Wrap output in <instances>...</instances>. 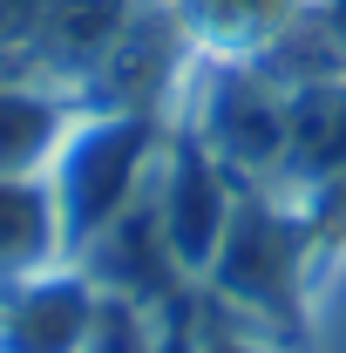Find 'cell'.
Instances as JSON below:
<instances>
[{
  "label": "cell",
  "instance_id": "obj_1",
  "mask_svg": "<svg viewBox=\"0 0 346 353\" xmlns=\"http://www.w3.org/2000/svg\"><path fill=\"white\" fill-rule=\"evenodd\" d=\"M143 150H150V123L143 116H102V123L68 136V150L54 163V211H61V245L68 252L95 245L123 218Z\"/></svg>",
  "mask_w": 346,
  "mask_h": 353
},
{
  "label": "cell",
  "instance_id": "obj_2",
  "mask_svg": "<svg viewBox=\"0 0 346 353\" xmlns=\"http://www.w3.org/2000/svg\"><path fill=\"white\" fill-rule=\"evenodd\" d=\"M299 272H305V231L278 224L265 204H238L231 231L211 259V279L231 306H245L252 319H285L299 326Z\"/></svg>",
  "mask_w": 346,
  "mask_h": 353
},
{
  "label": "cell",
  "instance_id": "obj_3",
  "mask_svg": "<svg viewBox=\"0 0 346 353\" xmlns=\"http://www.w3.org/2000/svg\"><path fill=\"white\" fill-rule=\"evenodd\" d=\"M231 211H238V204H231L217 163L204 157V143H176L156 218H163V245H170V259L183 265V272H211L217 245H224V231H231Z\"/></svg>",
  "mask_w": 346,
  "mask_h": 353
},
{
  "label": "cell",
  "instance_id": "obj_4",
  "mask_svg": "<svg viewBox=\"0 0 346 353\" xmlns=\"http://www.w3.org/2000/svg\"><path fill=\"white\" fill-rule=\"evenodd\" d=\"M88 312H95V292L82 272L34 279L0 319V353H82Z\"/></svg>",
  "mask_w": 346,
  "mask_h": 353
},
{
  "label": "cell",
  "instance_id": "obj_5",
  "mask_svg": "<svg viewBox=\"0 0 346 353\" xmlns=\"http://www.w3.org/2000/svg\"><path fill=\"white\" fill-rule=\"evenodd\" d=\"M61 245V211L54 190L28 183V176H0V279H28L41 272Z\"/></svg>",
  "mask_w": 346,
  "mask_h": 353
},
{
  "label": "cell",
  "instance_id": "obj_6",
  "mask_svg": "<svg viewBox=\"0 0 346 353\" xmlns=\"http://www.w3.org/2000/svg\"><path fill=\"white\" fill-rule=\"evenodd\" d=\"M278 150H285V109H278V95H265L252 82H231V95L217 102V157H231V163H278Z\"/></svg>",
  "mask_w": 346,
  "mask_h": 353
},
{
  "label": "cell",
  "instance_id": "obj_7",
  "mask_svg": "<svg viewBox=\"0 0 346 353\" xmlns=\"http://www.w3.org/2000/svg\"><path fill=\"white\" fill-rule=\"evenodd\" d=\"M176 7H183L190 34H204L211 48H258L292 21L299 0H176Z\"/></svg>",
  "mask_w": 346,
  "mask_h": 353
},
{
  "label": "cell",
  "instance_id": "obj_8",
  "mask_svg": "<svg viewBox=\"0 0 346 353\" xmlns=\"http://www.w3.org/2000/svg\"><path fill=\"white\" fill-rule=\"evenodd\" d=\"M54 130H61V116L48 102L21 95V88H0V176H28L54 150Z\"/></svg>",
  "mask_w": 346,
  "mask_h": 353
},
{
  "label": "cell",
  "instance_id": "obj_9",
  "mask_svg": "<svg viewBox=\"0 0 346 353\" xmlns=\"http://www.w3.org/2000/svg\"><path fill=\"white\" fill-rule=\"evenodd\" d=\"M156 326H143V306H136L130 292H109V299H95L88 312V333H82V353H156Z\"/></svg>",
  "mask_w": 346,
  "mask_h": 353
},
{
  "label": "cell",
  "instance_id": "obj_10",
  "mask_svg": "<svg viewBox=\"0 0 346 353\" xmlns=\"http://www.w3.org/2000/svg\"><path fill=\"white\" fill-rule=\"evenodd\" d=\"M190 353H278V347H265V340H252V333H190Z\"/></svg>",
  "mask_w": 346,
  "mask_h": 353
},
{
  "label": "cell",
  "instance_id": "obj_11",
  "mask_svg": "<svg viewBox=\"0 0 346 353\" xmlns=\"http://www.w3.org/2000/svg\"><path fill=\"white\" fill-rule=\"evenodd\" d=\"M156 353H190V326H183V319H176L170 333H163V340H156Z\"/></svg>",
  "mask_w": 346,
  "mask_h": 353
}]
</instances>
